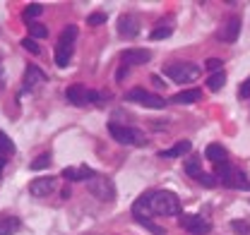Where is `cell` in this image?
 Returning <instances> with one entry per match:
<instances>
[{
  "label": "cell",
  "mask_w": 250,
  "mask_h": 235,
  "mask_svg": "<svg viewBox=\"0 0 250 235\" xmlns=\"http://www.w3.org/2000/svg\"><path fill=\"white\" fill-rule=\"evenodd\" d=\"M149 206H152V214H161V216L181 214V199L173 192H168V190L149 192Z\"/></svg>",
  "instance_id": "cell-1"
},
{
  "label": "cell",
  "mask_w": 250,
  "mask_h": 235,
  "mask_svg": "<svg viewBox=\"0 0 250 235\" xmlns=\"http://www.w3.org/2000/svg\"><path fill=\"white\" fill-rule=\"evenodd\" d=\"M200 65H195V62H173V65H168L166 70H164V75L168 77V79H173L176 84H188V82H192V79H197L200 77Z\"/></svg>",
  "instance_id": "cell-2"
},
{
  "label": "cell",
  "mask_w": 250,
  "mask_h": 235,
  "mask_svg": "<svg viewBox=\"0 0 250 235\" xmlns=\"http://www.w3.org/2000/svg\"><path fill=\"white\" fill-rule=\"evenodd\" d=\"M65 98L72 103V106H87V103H101L104 98H108V94H99V91H89L84 84H72L65 91Z\"/></svg>",
  "instance_id": "cell-3"
},
{
  "label": "cell",
  "mask_w": 250,
  "mask_h": 235,
  "mask_svg": "<svg viewBox=\"0 0 250 235\" xmlns=\"http://www.w3.org/2000/svg\"><path fill=\"white\" fill-rule=\"evenodd\" d=\"M108 132H111V137L116 142L127 144V147H142V144H147L145 142V135L140 130H135V127H125V125H118V122H111L108 125Z\"/></svg>",
  "instance_id": "cell-4"
},
{
  "label": "cell",
  "mask_w": 250,
  "mask_h": 235,
  "mask_svg": "<svg viewBox=\"0 0 250 235\" xmlns=\"http://www.w3.org/2000/svg\"><path fill=\"white\" fill-rule=\"evenodd\" d=\"M217 177L221 180L224 187H246V190H250V182L246 180V176L241 171H236L229 161L217 163Z\"/></svg>",
  "instance_id": "cell-5"
},
{
  "label": "cell",
  "mask_w": 250,
  "mask_h": 235,
  "mask_svg": "<svg viewBox=\"0 0 250 235\" xmlns=\"http://www.w3.org/2000/svg\"><path fill=\"white\" fill-rule=\"evenodd\" d=\"M87 190L92 192L96 199H101V202H113L116 199V185L108 177L94 176L92 180H87Z\"/></svg>",
  "instance_id": "cell-6"
},
{
  "label": "cell",
  "mask_w": 250,
  "mask_h": 235,
  "mask_svg": "<svg viewBox=\"0 0 250 235\" xmlns=\"http://www.w3.org/2000/svg\"><path fill=\"white\" fill-rule=\"evenodd\" d=\"M125 98L132 101V103H140V106H145V108H164V106H166V101H164L161 96L149 94V91H145V89H132V91L125 94Z\"/></svg>",
  "instance_id": "cell-7"
},
{
  "label": "cell",
  "mask_w": 250,
  "mask_h": 235,
  "mask_svg": "<svg viewBox=\"0 0 250 235\" xmlns=\"http://www.w3.org/2000/svg\"><path fill=\"white\" fill-rule=\"evenodd\" d=\"M178 223H181V228L190 231L192 235H207L209 231H212V223L205 221V218L197 216V214H181Z\"/></svg>",
  "instance_id": "cell-8"
},
{
  "label": "cell",
  "mask_w": 250,
  "mask_h": 235,
  "mask_svg": "<svg viewBox=\"0 0 250 235\" xmlns=\"http://www.w3.org/2000/svg\"><path fill=\"white\" fill-rule=\"evenodd\" d=\"M56 185H58V180L56 177H36V180H31L29 182V195L34 197H48L53 190H56Z\"/></svg>",
  "instance_id": "cell-9"
},
{
  "label": "cell",
  "mask_w": 250,
  "mask_h": 235,
  "mask_svg": "<svg viewBox=\"0 0 250 235\" xmlns=\"http://www.w3.org/2000/svg\"><path fill=\"white\" fill-rule=\"evenodd\" d=\"M123 65H145L152 60V51L149 48H127L121 53Z\"/></svg>",
  "instance_id": "cell-10"
},
{
  "label": "cell",
  "mask_w": 250,
  "mask_h": 235,
  "mask_svg": "<svg viewBox=\"0 0 250 235\" xmlns=\"http://www.w3.org/2000/svg\"><path fill=\"white\" fill-rule=\"evenodd\" d=\"M118 34H121L123 39H135V36L140 34V17L123 15V17L118 20Z\"/></svg>",
  "instance_id": "cell-11"
},
{
  "label": "cell",
  "mask_w": 250,
  "mask_h": 235,
  "mask_svg": "<svg viewBox=\"0 0 250 235\" xmlns=\"http://www.w3.org/2000/svg\"><path fill=\"white\" fill-rule=\"evenodd\" d=\"M238 34H241V17H231V20L226 22V27H221L219 39H221L224 43H233V41L238 39Z\"/></svg>",
  "instance_id": "cell-12"
},
{
  "label": "cell",
  "mask_w": 250,
  "mask_h": 235,
  "mask_svg": "<svg viewBox=\"0 0 250 235\" xmlns=\"http://www.w3.org/2000/svg\"><path fill=\"white\" fill-rule=\"evenodd\" d=\"M202 98V91L200 89H186V91H178L171 96V103H178V106H188V103H197Z\"/></svg>",
  "instance_id": "cell-13"
},
{
  "label": "cell",
  "mask_w": 250,
  "mask_h": 235,
  "mask_svg": "<svg viewBox=\"0 0 250 235\" xmlns=\"http://www.w3.org/2000/svg\"><path fill=\"white\" fill-rule=\"evenodd\" d=\"M65 180H72V182H80V180H92L96 173H94L92 168H87V166H82V168H62L61 173Z\"/></svg>",
  "instance_id": "cell-14"
},
{
  "label": "cell",
  "mask_w": 250,
  "mask_h": 235,
  "mask_svg": "<svg viewBox=\"0 0 250 235\" xmlns=\"http://www.w3.org/2000/svg\"><path fill=\"white\" fill-rule=\"evenodd\" d=\"M48 77L36 67V65H29V70L24 72V89H34V87H39V84H43Z\"/></svg>",
  "instance_id": "cell-15"
},
{
  "label": "cell",
  "mask_w": 250,
  "mask_h": 235,
  "mask_svg": "<svg viewBox=\"0 0 250 235\" xmlns=\"http://www.w3.org/2000/svg\"><path fill=\"white\" fill-rule=\"evenodd\" d=\"M192 149V142H188V139H181V142H176L171 149H164L159 156L161 158H178V156H183V154H188Z\"/></svg>",
  "instance_id": "cell-16"
},
{
  "label": "cell",
  "mask_w": 250,
  "mask_h": 235,
  "mask_svg": "<svg viewBox=\"0 0 250 235\" xmlns=\"http://www.w3.org/2000/svg\"><path fill=\"white\" fill-rule=\"evenodd\" d=\"M132 214H135V218L140 221V218H149L152 216V206H149V195H142L135 204H132Z\"/></svg>",
  "instance_id": "cell-17"
},
{
  "label": "cell",
  "mask_w": 250,
  "mask_h": 235,
  "mask_svg": "<svg viewBox=\"0 0 250 235\" xmlns=\"http://www.w3.org/2000/svg\"><path fill=\"white\" fill-rule=\"evenodd\" d=\"M20 228H22L20 218H15V216H2L0 218V235H12L17 233Z\"/></svg>",
  "instance_id": "cell-18"
},
{
  "label": "cell",
  "mask_w": 250,
  "mask_h": 235,
  "mask_svg": "<svg viewBox=\"0 0 250 235\" xmlns=\"http://www.w3.org/2000/svg\"><path fill=\"white\" fill-rule=\"evenodd\" d=\"M70 58H72V46L58 41V46H56V65H58V67H67Z\"/></svg>",
  "instance_id": "cell-19"
},
{
  "label": "cell",
  "mask_w": 250,
  "mask_h": 235,
  "mask_svg": "<svg viewBox=\"0 0 250 235\" xmlns=\"http://www.w3.org/2000/svg\"><path fill=\"white\" fill-rule=\"evenodd\" d=\"M205 156L212 163H221V161H226V149L221 147V144H209V147L205 149Z\"/></svg>",
  "instance_id": "cell-20"
},
{
  "label": "cell",
  "mask_w": 250,
  "mask_h": 235,
  "mask_svg": "<svg viewBox=\"0 0 250 235\" xmlns=\"http://www.w3.org/2000/svg\"><path fill=\"white\" fill-rule=\"evenodd\" d=\"M171 31H173V27H171V20H166V24H164V22H159V24H156V29L152 31V41L168 39V36H171Z\"/></svg>",
  "instance_id": "cell-21"
},
{
  "label": "cell",
  "mask_w": 250,
  "mask_h": 235,
  "mask_svg": "<svg viewBox=\"0 0 250 235\" xmlns=\"http://www.w3.org/2000/svg\"><path fill=\"white\" fill-rule=\"evenodd\" d=\"M48 166H51V154H41V156H36L29 163L31 171H43V168H48Z\"/></svg>",
  "instance_id": "cell-22"
},
{
  "label": "cell",
  "mask_w": 250,
  "mask_h": 235,
  "mask_svg": "<svg viewBox=\"0 0 250 235\" xmlns=\"http://www.w3.org/2000/svg\"><path fill=\"white\" fill-rule=\"evenodd\" d=\"M224 84H226V75H224V72H214V75L207 79V87H209V91H219Z\"/></svg>",
  "instance_id": "cell-23"
},
{
  "label": "cell",
  "mask_w": 250,
  "mask_h": 235,
  "mask_svg": "<svg viewBox=\"0 0 250 235\" xmlns=\"http://www.w3.org/2000/svg\"><path fill=\"white\" fill-rule=\"evenodd\" d=\"M137 223H140V226H145V228H147V231H149L152 235H166V231H164V226H156V223H152L149 218H140Z\"/></svg>",
  "instance_id": "cell-24"
},
{
  "label": "cell",
  "mask_w": 250,
  "mask_h": 235,
  "mask_svg": "<svg viewBox=\"0 0 250 235\" xmlns=\"http://www.w3.org/2000/svg\"><path fill=\"white\" fill-rule=\"evenodd\" d=\"M41 12H43V5H39V2H31V5H27V10H24V15H22V17L29 22V20H34V17H39Z\"/></svg>",
  "instance_id": "cell-25"
},
{
  "label": "cell",
  "mask_w": 250,
  "mask_h": 235,
  "mask_svg": "<svg viewBox=\"0 0 250 235\" xmlns=\"http://www.w3.org/2000/svg\"><path fill=\"white\" fill-rule=\"evenodd\" d=\"M186 173L192 177H197L200 173H202V163H200V158H190L186 163Z\"/></svg>",
  "instance_id": "cell-26"
},
{
  "label": "cell",
  "mask_w": 250,
  "mask_h": 235,
  "mask_svg": "<svg viewBox=\"0 0 250 235\" xmlns=\"http://www.w3.org/2000/svg\"><path fill=\"white\" fill-rule=\"evenodd\" d=\"M12 151H15L12 139H10V137H7V135L0 130V154H5V156H7V154H12Z\"/></svg>",
  "instance_id": "cell-27"
},
{
  "label": "cell",
  "mask_w": 250,
  "mask_h": 235,
  "mask_svg": "<svg viewBox=\"0 0 250 235\" xmlns=\"http://www.w3.org/2000/svg\"><path fill=\"white\" fill-rule=\"evenodd\" d=\"M29 34H31V39H46L48 36V27L34 22V24H29Z\"/></svg>",
  "instance_id": "cell-28"
},
{
  "label": "cell",
  "mask_w": 250,
  "mask_h": 235,
  "mask_svg": "<svg viewBox=\"0 0 250 235\" xmlns=\"http://www.w3.org/2000/svg\"><path fill=\"white\" fill-rule=\"evenodd\" d=\"M75 36H77V27H65L61 34V43H67V46H72V41H75Z\"/></svg>",
  "instance_id": "cell-29"
},
{
  "label": "cell",
  "mask_w": 250,
  "mask_h": 235,
  "mask_svg": "<svg viewBox=\"0 0 250 235\" xmlns=\"http://www.w3.org/2000/svg\"><path fill=\"white\" fill-rule=\"evenodd\" d=\"M231 231L241 235H250V223L248 221H231Z\"/></svg>",
  "instance_id": "cell-30"
},
{
  "label": "cell",
  "mask_w": 250,
  "mask_h": 235,
  "mask_svg": "<svg viewBox=\"0 0 250 235\" xmlns=\"http://www.w3.org/2000/svg\"><path fill=\"white\" fill-rule=\"evenodd\" d=\"M22 48H24V51H29V53H34V56H39V53H41L39 43H36L34 39H29V36H27V39H22Z\"/></svg>",
  "instance_id": "cell-31"
},
{
  "label": "cell",
  "mask_w": 250,
  "mask_h": 235,
  "mask_svg": "<svg viewBox=\"0 0 250 235\" xmlns=\"http://www.w3.org/2000/svg\"><path fill=\"white\" fill-rule=\"evenodd\" d=\"M87 24H89V27L106 24V15H104V12H94V15H89V17H87Z\"/></svg>",
  "instance_id": "cell-32"
},
{
  "label": "cell",
  "mask_w": 250,
  "mask_h": 235,
  "mask_svg": "<svg viewBox=\"0 0 250 235\" xmlns=\"http://www.w3.org/2000/svg\"><path fill=\"white\" fill-rule=\"evenodd\" d=\"M197 182L205 185V187H217V180H214V176H209V173H200V176H197Z\"/></svg>",
  "instance_id": "cell-33"
},
{
  "label": "cell",
  "mask_w": 250,
  "mask_h": 235,
  "mask_svg": "<svg viewBox=\"0 0 250 235\" xmlns=\"http://www.w3.org/2000/svg\"><path fill=\"white\" fill-rule=\"evenodd\" d=\"M221 65H224L221 60L212 58V60H207V65H205V67H207V70H212V72H221Z\"/></svg>",
  "instance_id": "cell-34"
},
{
  "label": "cell",
  "mask_w": 250,
  "mask_h": 235,
  "mask_svg": "<svg viewBox=\"0 0 250 235\" xmlns=\"http://www.w3.org/2000/svg\"><path fill=\"white\" fill-rule=\"evenodd\" d=\"M238 96H241V98H248V96H250V77L243 82V84H241V89H238Z\"/></svg>",
  "instance_id": "cell-35"
},
{
  "label": "cell",
  "mask_w": 250,
  "mask_h": 235,
  "mask_svg": "<svg viewBox=\"0 0 250 235\" xmlns=\"http://www.w3.org/2000/svg\"><path fill=\"white\" fill-rule=\"evenodd\" d=\"M125 75H127V67H125V65H123V67L118 70V75H116V79H118V82H123V79H125Z\"/></svg>",
  "instance_id": "cell-36"
},
{
  "label": "cell",
  "mask_w": 250,
  "mask_h": 235,
  "mask_svg": "<svg viewBox=\"0 0 250 235\" xmlns=\"http://www.w3.org/2000/svg\"><path fill=\"white\" fill-rule=\"evenodd\" d=\"M152 82H154L156 87H164V82H161V77H156V75H154V77H152Z\"/></svg>",
  "instance_id": "cell-37"
},
{
  "label": "cell",
  "mask_w": 250,
  "mask_h": 235,
  "mask_svg": "<svg viewBox=\"0 0 250 235\" xmlns=\"http://www.w3.org/2000/svg\"><path fill=\"white\" fill-rule=\"evenodd\" d=\"M5 163H7V161H5V154H0V173H2V168H5Z\"/></svg>",
  "instance_id": "cell-38"
}]
</instances>
